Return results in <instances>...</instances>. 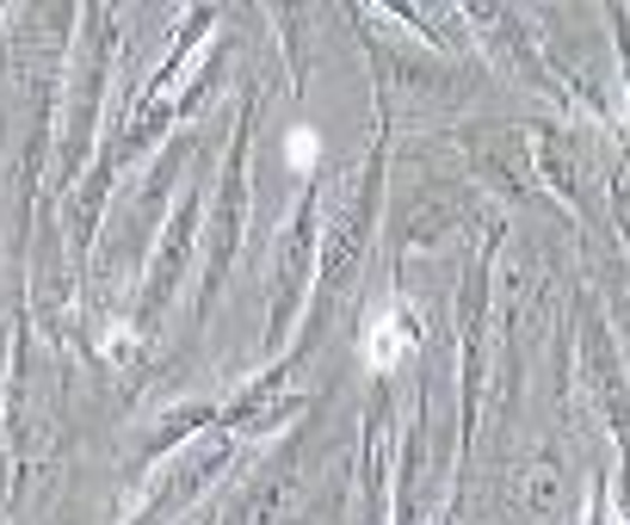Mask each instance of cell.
Returning <instances> with one entry per match:
<instances>
[{"instance_id": "1", "label": "cell", "mask_w": 630, "mask_h": 525, "mask_svg": "<svg viewBox=\"0 0 630 525\" xmlns=\"http://www.w3.org/2000/svg\"><path fill=\"white\" fill-rule=\"evenodd\" d=\"M414 334H421V322H414L409 309H377L371 328H365V365L390 372L396 358H402V346H414Z\"/></svg>"}, {"instance_id": "2", "label": "cell", "mask_w": 630, "mask_h": 525, "mask_svg": "<svg viewBox=\"0 0 630 525\" xmlns=\"http://www.w3.org/2000/svg\"><path fill=\"white\" fill-rule=\"evenodd\" d=\"M285 149H290V168H297V173H309V161H316V136H309L303 124H297V130L285 136Z\"/></svg>"}]
</instances>
